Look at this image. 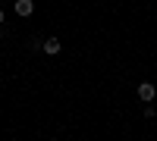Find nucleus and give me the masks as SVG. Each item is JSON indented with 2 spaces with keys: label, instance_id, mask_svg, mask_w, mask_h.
Here are the masks:
<instances>
[{
  "label": "nucleus",
  "instance_id": "obj_2",
  "mask_svg": "<svg viewBox=\"0 0 157 141\" xmlns=\"http://www.w3.org/2000/svg\"><path fill=\"white\" fill-rule=\"evenodd\" d=\"M13 9H16V16H32L35 13V0H16Z\"/></svg>",
  "mask_w": 157,
  "mask_h": 141
},
{
  "label": "nucleus",
  "instance_id": "obj_3",
  "mask_svg": "<svg viewBox=\"0 0 157 141\" xmlns=\"http://www.w3.org/2000/svg\"><path fill=\"white\" fill-rule=\"evenodd\" d=\"M41 50H44V54H50V57H57L60 50H63V44L57 41V38H47V41H44V47H41Z\"/></svg>",
  "mask_w": 157,
  "mask_h": 141
},
{
  "label": "nucleus",
  "instance_id": "obj_4",
  "mask_svg": "<svg viewBox=\"0 0 157 141\" xmlns=\"http://www.w3.org/2000/svg\"><path fill=\"white\" fill-rule=\"evenodd\" d=\"M154 116H157V110H154L151 104H145V119H154Z\"/></svg>",
  "mask_w": 157,
  "mask_h": 141
},
{
  "label": "nucleus",
  "instance_id": "obj_1",
  "mask_svg": "<svg viewBox=\"0 0 157 141\" xmlns=\"http://www.w3.org/2000/svg\"><path fill=\"white\" fill-rule=\"evenodd\" d=\"M154 97H157V88H154L151 82H141V85H138V100H141V104H151Z\"/></svg>",
  "mask_w": 157,
  "mask_h": 141
},
{
  "label": "nucleus",
  "instance_id": "obj_5",
  "mask_svg": "<svg viewBox=\"0 0 157 141\" xmlns=\"http://www.w3.org/2000/svg\"><path fill=\"white\" fill-rule=\"evenodd\" d=\"M3 19H6V13H3V9H0V25H3Z\"/></svg>",
  "mask_w": 157,
  "mask_h": 141
}]
</instances>
